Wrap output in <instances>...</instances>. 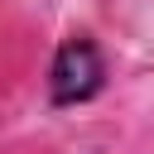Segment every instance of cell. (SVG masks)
Listing matches in <instances>:
<instances>
[{"label":"cell","instance_id":"obj_1","mask_svg":"<svg viewBox=\"0 0 154 154\" xmlns=\"http://www.w3.org/2000/svg\"><path fill=\"white\" fill-rule=\"evenodd\" d=\"M106 53L91 34H67L58 48H53V63H48V101L58 111H72V106H87L106 91Z\"/></svg>","mask_w":154,"mask_h":154}]
</instances>
